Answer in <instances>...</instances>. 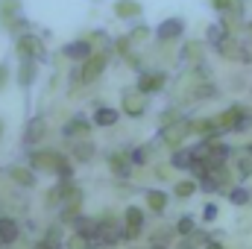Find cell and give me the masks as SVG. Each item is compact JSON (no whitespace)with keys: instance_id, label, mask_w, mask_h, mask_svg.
<instances>
[{"instance_id":"cell-1","label":"cell","mask_w":252,"mask_h":249,"mask_svg":"<svg viewBox=\"0 0 252 249\" xmlns=\"http://www.w3.org/2000/svg\"><path fill=\"white\" fill-rule=\"evenodd\" d=\"M30 167L41 170V173H59L62 179H70V164L56 150H35V153H30Z\"/></svg>"},{"instance_id":"cell-5","label":"cell","mask_w":252,"mask_h":249,"mask_svg":"<svg viewBox=\"0 0 252 249\" xmlns=\"http://www.w3.org/2000/svg\"><path fill=\"white\" fill-rule=\"evenodd\" d=\"M144 229V211L138 205H129L124 214V241H135Z\"/></svg>"},{"instance_id":"cell-8","label":"cell","mask_w":252,"mask_h":249,"mask_svg":"<svg viewBox=\"0 0 252 249\" xmlns=\"http://www.w3.org/2000/svg\"><path fill=\"white\" fill-rule=\"evenodd\" d=\"M217 121L223 126V132H226V129L238 132V129H244V124H247V112H244V106H232V109H226Z\"/></svg>"},{"instance_id":"cell-16","label":"cell","mask_w":252,"mask_h":249,"mask_svg":"<svg viewBox=\"0 0 252 249\" xmlns=\"http://www.w3.org/2000/svg\"><path fill=\"white\" fill-rule=\"evenodd\" d=\"M67 59H76V62H85L91 56V41H73V44H64L62 50Z\"/></svg>"},{"instance_id":"cell-34","label":"cell","mask_w":252,"mask_h":249,"mask_svg":"<svg viewBox=\"0 0 252 249\" xmlns=\"http://www.w3.org/2000/svg\"><path fill=\"white\" fill-rule=\"evenodd\" d=\"M67 249H88V238L76 232V235H73V238L67 241Z\"/></svg>"},{"instance_id":"cell-45","label":"cell","mask_w":252,"mask_h":249,"mask_svg":"<svg viewBox=\"0 0 252 249\" xmlns=\"http://www.w3.org/2000/svg\"><path fill=\"white\" fill-rule=\"evenodd\" d=\"M205 249H223V244H217V241H208V244H205Z\"/></svg>"},{"instance_id":"cell-32","label":"cell","mask_w":252,"mask_h":249,"mask_svg":"<svg viewBox=\"0 0 252 249\" xmlns=\"http://www.w3.org/2000/svg\"><path fill=\"white\" fill-rule=\"evenodd\" d=\"M229 199H232L235 205H247V202H250V193H247L244 187H235V190H229Z\"/></svg>"},{"instance_id":"cell-9","label":"cell","mask_w":252,"mask_h":249,"mask_svg":"<svg viewBox=\"0 0 252 249\" xmlns=\"http://www.w3.org/2000/svg\"><path fill=\"white\" fill-rule=\"evenodd\" d=\"M147 109V94L141 91H124V112L129 118H141Z\"/></svg>"},{"instance_id":"cell-37","label":"cell","mask_w":252,"mask_h":249,"mask_svg":"<svg viewBox=\"0 0 252 249\" xmlns=\"http://www.w3.org/2000/svg\"><path fill=\"white\" fill-rule=\"evenodd\" d=\"M193 229H196V226H193V217H182V220H179V226H176V232H179V235H190Z\"/></svg>"},{"instance_id":"cell-48","label":"cell","mask_w":252,"mask_h":249,"mask_svg":"<svg viewBox=\"0 0 252 249\" xmlns=\"http://www.w3.org/2000/svg\"><path fill=\"white\" fill-rule=\"evenodd\" d=\"M250 30H252V24H250Z\"/></svg>"},{"instance_id":"cell-3","label":"cell","mask_w":252,"mask_h":249,"mask_svg":"<svg viewBox=\"0 0 252 249\" xmlns=\"http://www.w3.org/2000/svg\"><path fill=\"white\" fill-rule=\"evenodd\" d=\"M15 50H18V56L21 59H44V44H41V38H35L32 32H24V35H18V44H15Z\"/></svg>"},{"instance_id":"cell-29","label":"cell","mask_w":252,"mask_h":249,"mask_svg":"<svg viewBox=\"0 0 252 249\" xmlns=\"http://www.w3.org/2000/svg\"><path fill=\"white\" fill-rule=\"evenodd\" d=\"M173 193L179 196V199H185L190 193H196V179H185V182H176L173 185Z\"/></svg>"},{"instance_id":"cell-7","label":"cell","mask_w":252,"mask_h":249,"mask_svg":"<svg viewBox=\"0 0 252 249\" xmlns=\"http://www.w3.org/2000/svg\"><path fill=\"white\" fill-rule=\"evenodd\" d=\"M190 132L199 135L202 141H211V138H217L223 132V126H220L217 118H202V121H190Z\"/></svg>"},{"instance_id":"cell-41","label":"cell","mask_w":252,"mask_h":249,"mask_svg":"<svg viewBox=\"0 0 252 249\" xmlns=\"http://www.w3.org/2000/svg\"><path fill=\"white\" fill-rule=\"evenodd\" d=\"M208 3H211L217 12H229V9H232V0H208Z\"/></svg>"},{"instance_id":"cell-19","label":"cell","mask_w":252,"mask_h":249,"mask_svg":"<svg viewBox=\"0 0 252 249\" xmlns=\"http://www.w3.org/2000/svg\"><path fill=\"white\" fill-rule=\"evenodd\" d=\"M73 229H76L79 235H85V238H97V235H100V223L91 220V217H76V220H73Z\"/></svg>"},{"instance_id":"cell-46","label":"cell","mask_w":252,"mask_h":249,"mask_svg":"<svg viewBox=\"0 0 252 249\" xmlns=\"http://www.w3.org/2000/svg\"><path fill=\"white\" fill-rule=\"evenodd\" d=\"M0 135H3V121H0Z\"/></svg>"},{"instance_id":"cell-4","label":"cell","mask_w":252,"mask_h":249,"mask_svg":"<svg viewBox=\"0 0 252 249\" xmlns=\"http://www.w3.org/2000/svg\"><path fill=\"white\" fill-rule=\"evenodd\" d=\"M217 53H220L223 59H229V62H241V64L250 62V50H247L244 44H238L235 38H220V41H217Z\"/></svg>"},{"instance_id":"cell-21","label":"cell","mask_w":252,"mask_h":249,"mask_svg":"<svg viewBox=\"0 0 252 249\" xmlns=\"http://www.w3.org/2000/svg\"><path fill=\"white\" fill-rule=\"evenodd\" d=\"M15 238H18V220H12V217H0V241H3V247L12 244Z\"/></svg>"},{"instance_id":"cell-22","label":"cell","mask_w":252,"mask_h":249,"mask_svg":"<svg viewBox=\"0 0 252 249\" xmlns=\"http://www.w3.org/2000/svg\"><path fill=\"white\" fill-rule=\"evenodd\" d=\"M170 164H173L176 170H193V153H190V150H173Z\"/></svg>"},{"instance_id":"cell-35","label":"cell","mask_w":252,"mask_h":249,"mask_svg":"<svg viewBox=\"0 0 252 249\" xmlns=\"http://www.w3.org/2000/svg\"><path fill=\"white\" fill-rule=\"evenodd\" d=\"M118 53H121L124 59H129V56H132V41H129V35L118 38Z\"/></svg>"},{"instance_id":"cell-15","label":"cell","mask_w":252,"mask_h":249,"mask_svg":"<svg viewBox=\"0 0 252 249\" xmlns=\"http://www.w3.org/2000/svg\"><path fill=\"white\" fill-rule=\"evenodd\" d=\"M109 167H112V173H115V176L126 179V176H129V170H132V158H129L126 153H112V156H109Z\"/></svg>"},{"instance_id":"cell-17","label":"cell","mask_w":252,"mask_h":249,"mask_svg":"<svg viewBox=\"0 0 252 249\" xmlns=\"http://www.w3.org/2000/svg\"><path fill=\"white\" fill-rule=\"evenodd\" d=\"M9 179L18 182L21 187H32L35 185V173H32V167H9Z\"/></svg>"},{"instance_id":"cell-11","label":"cell","mask_w":252,"mask_h":249,"mask_svg":"<svg viewBox=\"0 0 252 249\" xmlns=\"http://www.w3.org/2000/svg\"><path fill=\"white\" fill-rule=\"evenodd\" d=\"M185 135H193V132H190V124H176V126H164V129H161V141H164L167 147H179Z\"/></svg>"},{"instance_id":"cell-27","label":"cell","mask_w":252,"mask_h":249,"mask_svg":"<svg viewBox=\"0 0 252 249\" xmlns=\"http://www.w3.org/2000/svg\"><path fill=\"white\" fill-rule=\"evenodd\" d=\"M21 15V0H0V21Z\"/></svg>"},{"instance_id":"cell-23","label":"cell","mask_w":252,"mask_h":249,"mask_svg":"<svg viewBox=\"0 0 252 249\" xmlns=\"http://www.w3.org/2000/svg\"><path fill=\"white\" fill-rule=\"evenodd\" d=\"M32 79H35V62H32V59H24L21 70H18V85H21V88H30Z\"/></svg>"},{"instance_id":"cell-12","label":"cell","mask_w":252,"mask_h":249,"mask_svg":"<svg viewBox=\"0 0 252 249\" xmlns=\"http://www.w3.org/2000/svg\"><path fill=\"white\" fill-rule=\"evenodd\" d=\"M182 30H185V24H182L179 18H167V21L156 30V35H158L161 41H173V38H179V35H182Z\"/></svg>"},{"instance_id":"cell-42","label":"cell","mask_w":252,"mask_h":249,"mask_svg":"<svg viewBox=\"0 0 252 249\" xmlns=\"http://www.w3.org/2000/svg\"><path fill=\"white\" fill-rule=\"evenodd\" d=\"M9 85V64H0V91Z\"/></svg>"},{"instance_id":"cell-10","label":"cell","mask_w":252,"mask_h":249,"mask_svg":"<svg viewBox=\"0 0 252 249\" xmlns=\"http://www.w3.org/2000/svg\"><path fill=\"white\" fill-rule=\"evenodd\" d=\"M44 135H47V121L44 118H32L30 124L24 126V144H30V147L38 144Z\"/></svg>"},{"instance_id":"cell-24","label":"cell","mask_w":252,"mask_h":249,"mask_svg":"<svg viewBox=\"0 0 252 249\" xmlns=\"http://www.w3.org/2000/svg\"><path fill=\"white\" fill-rule=\"evenodd\" d=\"M94 124L97 126H115L118 124V112L109 109V106H100V109L94 112Z\"/></svg>"},{"instance_id":"cell-18","label":"cell","mask_w":252,"mask_h":249,"mask_svg":"<svg viewBox=\"0 0 252 249\" xmlns=\"http://www.w3.org/2000/svg\"><path fill=\"white\" fill-rule=\"evenodd\" d=\"M88 129H91V126H88V121L76 115L73 121H67V124L62 126V135H67V138H73V135H79V138H85V135H88Z\"/></svg>"},{"instance_id":"cell-31","label":"cell","mask_w":252,"mask_h":249,"mask_svg":"<svg viewBox=\"0 0 252 249\" xmlns=\"http://www.w3.org/2000/svg\"><path fill=\"white\" fill-rule=\"evenodd\" d=\"M150 38V27H135L132 32H129V41L132 44H141V41H147Z\"/></svg>"},{"instance_id":"cell-28","label":"cell","mask_w":252,"mask_h":249,"mask_svg":"<svg viewBox=\"0 0 252 249\" xmlns=\"http://www.w3.org/2000/svg\"><path fill=\"white\" fill-rule=\"evenodd\" d=\"M79 208H82V199L64 202V208H62V220H64V223H73V220L79 217Z\"/></svg>"},{"instance_id":"cell-13","label":"cell","mask_w":252,"mask_h":249,"mask_svg":"<svg viewBox=\"0 0 252 249\" xmlns=\"http://www.w3.org/2000/svg\"><path fill=\"white\" fill-rule=\"evenodd\" d=\"M164 79H167V76L158 73V70H156V73H141V79H138V91H141V94H156V91L164 85Z\"/></svg>"},{"instance_id":"cell-36","label":"cell","mask_w":252,"mask_h":249,"mask_svg":"<svg viewBox=\"0 0 252 249\" xmlns=\"http://www.w3.org/2000/svg\"><path fill=\"white\" fill-rule=\"evenodd\" d=\"M147 156H150V147H138L132 153V164H147Z\"/></svg>"},{"instance_id":"cell-14","label":"cell","mask_w":252,"mask_h":249,"mask_svg":"<svg viewBox=\"0 0 252 249\" xmlns=\"http://www.w3.org/2000/svg\"><path fill=\"white\" fill-rule=\"evenodd\" d=\"M115 15L124 18V21H132V18L144 15V6H141L138 0H118V3H115Z\"/></svg>"},{"instance_id":"cell-20","label":"cell","mask_w":252,"mask_h":249,"mask_svg":"<svg viewBox=\"0 0 252 249\" xmlns=\"http://www.w3.org/2000/svg\"><path fill=\"white\" fill-rule=\"evenodd\" d=\"M205 244H208V235L205 232H190V235H185L176 244V249H205Z\"/></svg>"},{"instance_id":"cell-39","label":"cell","mask_w":252,"mask_h":249,"mask_svg":"<svg viewBox=\"0 0 252 249\" xmlns=\"http://www.w3.org/2000/svg\"><path fill=\"white\" fill-rule=\"evenodd\" d=\"M158 121H161V129H164V126H170V124H179V115L176 112H164Z\"/></svg>"},{"instance_id":"cell-44","label":"cell","mask_w":252,"mask_h":249,"mask_svg":"<svg viewBox=\"0 0 252 249\" xmlns=\"http://www.w3.org/2000/svg\"><path fill=\"white\" fill-rule=\"evenodd\" d=\"M202 217H205V220H214V217H217V208H214V205H208V208H205V214H202Z\"/></svg>"},{"instance_id":"cell-6","label":"cell","mask_w":252,"mask_h":249,"mask_svg":"<svg viewBox=\"0 0 252 249\" xmlns=\"http://www.w3.org/2000/svg\"><path fill=\"white\" fill-rule=\"evenodd\" d=\"M103 70H106V53H91V56L82 62L79 79H82V82H94V79H100Z\"/></svg>"},{"instance_id":"cell-38","label":"cell","mask_w":252,"mask_h":249,"mask_svg":"<svg viewBox=\"0 0 252 249\" xmlns=\"http://www.w3.org/2000/svg\"><path fill=\"white\" fill-rule=\"evenodd\" d=\"M208 38H211V41H220V38H226V30L214 24V27H208Z\"/></svg>"},{"instance_id":"cell-47","label":"cell","mask_w":252,"mask_h":249,"mask_svg":"<svg viewBox=\"0 0 252 249\" xmlns=\"http://www.w3.org/2000/svg\"><path fill=\"white\" fill-rule=\"evenodd\" d=\"M0 247H3V241H0Z\"/></svg>"},{"instance_id":"cell-40","label":"cell","mask_w":252,"mask_h":249,"mask_svg":"<svg viewBox=\"0 0 252 249\" xmlns=\"http://www.w3.org/2000/svg\"><path fill=\"white\" fill-rule=\"evenodd\" d=\"M44 241H50V244H59V241H62V229H59V226H53V229L44 235Z\"/></svg>"},{"instance_id":"cell-33","label":"cell","mask_w":252,"mask_h":249,"mask_svg":"<svg viewBox=\"0 0 252 249\" xmlns=\"http://www.w3.org/2000/svg\"><path fill=\"white\" fill-rule=\"evenodd\" d=\"M238 173H241V179L252 176V156H244V158L238 161Z\"/></svg>"},{"instance_id":"cell-25","label":"cell","mask_w":252,"mask_h":249,"mask_svg":"<svg viewBox=\"0 0 252 249\" xmlns=\"http://www.w3.org/2000/svg\"><path fill=\"white\" fill-rule=\"evenodd\" d=\"M94 153H97V147H94L91 141H82V144L73 147V158H76V161H91Z\"/></svg>"},{"instance_id":"cell-26","label":"cell","mask_w":252,"mask_h":249,"mask_svg":"<svg viewBox=\"0 0 252 249\" xmlns=\"http://www.w3.org/2000/svg\"><path fill=\"white\" fill-rule=\"evenodd\" d=\"M147 202H150V211L161 214L164 205H167V193H161V190H150V193H147Z\"/></svg>"},{"instance_id":"cell-43","label":"cell","mask_w":252,"mask_h":249,"mask_svg":"<svg viewBox=\"0 0 252 249\" xmlns=\"http://www.w3.org/2000/svg\"><path fill=\"white\" fill-rule=\"evenodd\" d=\"M32 249H59V244H50V241H38Z\"/></svg>"},{"instance_id":"cell-30","label":"cell","mask_w":252,"mask_h":249,"mask_svg":"<svg viewBox=\"0 0 252 249\" xmlns=\"http://www.w3.org/2000/svg\"><path fill=\"white\" fill-rule=\"evenodd\" d=\"M182 59H185V62H202V44L190 41L188 47L182 50Z\"/></svg>"},{"instance_id":"cell-2","label":"cell","mask_w":252,"mask_h":249,"mask_svg":"<svg viewBox=\"0 0 252 249\" xmlns=\"http://www.w3.org/2000/svg\"><path fill=\"white\" fill-rule=\"evenodd\" d=\"M73 199H82V190L70 179H62L59 185H53L47 190V205H64V202H73Z\"/></svg>"}]
</instances>
